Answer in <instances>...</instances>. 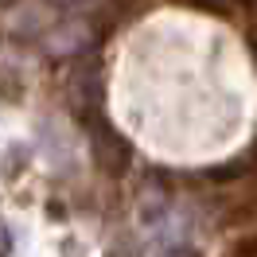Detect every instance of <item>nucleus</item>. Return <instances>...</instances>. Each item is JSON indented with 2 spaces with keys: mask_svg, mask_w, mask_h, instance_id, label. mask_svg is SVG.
Listing matches in <instances>:
<instances>
[]
</instances>
